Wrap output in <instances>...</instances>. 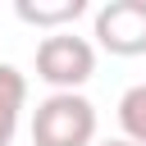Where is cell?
<instances>
[{"label":"cell","mask_w":146,"mask_h":146,"mask_svg":"<svg viewBox=\"0 0 146 146\" xmlns=\"http://www.w3.org/2000/svg\"><path fill=\"white\" fill-rule=\"evenodd\" d=\"M96 41L119 59L146 55V0H110V5H100L96 9Z\"/></svg>","instance_id":"3"},{"label":"cell","mask_w":146,"mask_h":146,"mask_svg":"<svg viewBox=\"0 0 146 146\" xmlns=\"http://www.w3.org/2000/svg\"><path fill=\"white\" fill-rule=\"evenodd\" d=\"M14 14L27 23V27H59V23H73L78 14H87V0H55V5H32V0H18Z\"/></svg>","instance_id":"5"},{"label":"cell","mask_w":146,"mask_h":146,"mask_svg":"<svg viewBox=\"0 0 146 146\" xmlns=\"http://www.w3.org/2000/svg\"><path fill=\"white\" fill-rule=\"evenodd\" d=\"M32 146H96V105L82 91H55L32 114Z\"/></svg>","instance_id":"1"},{"label":"cell","mask_w":146,"mask_h":146,"mask_svg":"<svg viewBox=\"0 0 146 146\" xmlns=\"http://www.w3.org/2000/svg\"><path fill=\"white\" fill-rule=\"evenodd\" d=\"M96 73V46L73 32H50L36 46V78L50 82L55 91H78Z\"/></svg>","instance_id":"2"},{"label":"cell","mask_w":146,"mask_h":146,"mask_svg":"<svg viewBox=\"0 0 146 146\" xmlns=\"http://www.w3.org/2000/svg\"><path fill=\"white\" fill-rule=\"evenodd\" d=\"M96 146H137V141H128V137H110V141H96Z\"/></svg>","instance_id":"7"},{"label":"cell","mask_w":146,"mask_h":146,"mask_svg":"<svg viewBox=\"0 0 146 146\" xmlns=\"http://www.w3.org/2000/svg\"><path fill=\"white\" fill-rule=\"evenodd\" d=\"M23 105H27V78H23L14 64H0V146L14 141Z\"/></svg>","instance_id":"4"},{"label":"cell","mask_w":146,"mask_h":146,"mask_svg":"<svg viewBox=\"0 0 146 146\" xmlns=\"http://www.w3.org/2000/svg\"><path fill=\"white\" fill-rule=\"evenodd\" d=\"M119 128L128 141L146 146V82H137L119 96Z\"/></svg>","instance_id":"6"}]
</instances>
